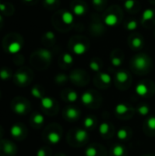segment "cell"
I'll list each match as a JSON object with an SVG mask.
<instances>
[{
	"mask_svg": "<svg viewBox=\"0 0 155 156\" xmlns=\"http://www.w3.org/2000/svg\"><path fill=\"white\" fill-rule=\"evenodd\" d=\"M43 6L48 10H55L58 9L60 5V0H43L42 1Z\"/></svg>",
	"mask_w": 155,
	"mask_h": 156,
	"instance_id": "e575fe53",
	"label": "cell"
},
{
	"mask_svg": "<svg viewBox=\"0 0 155 156\" xmlns=\"http://www.w3.org/2000/svg\"><path fill=\"white\" fill-rule=\"evenodd\" d=\"M110 60H111V63L112 67L120 68L123 64V60H124V54H123V52L120 48L113 49L111 51V53Z\"/></svg>",
	"mask_w": 155,
	"mask_h": 156,
	"instance_id": "603a6c76",
	"label": "cell"
},
{
	"mask_svg": "<svg viewBox=\"0 0 155 156\" xmlns=\"http://www.w3.org/2000/svg\"><path fill=\"white\" fill-rule=\"evenodd\" d=\"M107 150L99 144H90L86 147L84 156H107Z\"/></svg>",
	"mask_w": 155,
	"mask_h": 156,
	"instance_id": "ac0fdd59",
	"label": "cell"
},
{
	"mask_svg": "<svg viewBox=\"0 0 155 156\" xmlns=\"http://www.w3.org/2000/svg\"><path fill=\"white\" fill-rule=\"evenodd\" d=\"M56 35L53 31L51 30H48V31H46L42 37H41V41L42 43L45 45V46H48V47H50L52 45H54L56 43Z\"/></svg>",
	"mask_w": 155,
	"mask_h": 156,
	"instance_id": "4dcf8cb0",
	"label": "cell"
},
{
	"mask_svg": "<svg viewBox=\"0 0 155 156\" xmlns=\"http://www.w3.org/2000/svg\"><path fill=\"white\" fill-rule=\"evenodd\" d=\"M80 101L83 106L89 109H98L102 102L100 94L94 90H88L82 92Z\"/></svg>",
	"mask_w": 155,
	"mask_h": 156,
	"instance_id": "8992f818",
	"label": "cell"
},
{
	"mask_svg": "<svg viewBox=\"0 0 155 156\" xmlns=\"http://www.w3.org/2000/svg\"><path fill=\"white\" fill-rule=\"evenodd\" d=\"M75 16L74 14L66 9L57 11L52 16V24L54 27L61 32H66L71 29L74 25Z\"/></svg>",
	"mask_w": 155,
	"mask_h": 156,
	"instance_id": "6da1fadb",
	"label": "cell"
},
{
	"mask_svg": "<svg viewBox=\"0 0 155 156\" xmlns=\"http://www.w3.org/2000/svg\"><path fill=\"white\" fill-rule=\"evenodd\" d=\"M23 47V37L20 34L13 32L3 38V48L9 54H17Z\"/></svg>",
	"mask_w": 155,
	"mask_h": 156,
	"instance_id": "3957f363",
	"label": "cell"
},
{
	"mask_svg": "<svg viewBox=\"0 0 155 156\" xmlns=\"http://www.w3.org/2000/svg\"><path fill=\"white\" fill-rule=\"evenodd\" d=\"M69 80V76L65 73H58L54 78V81L58 85H64Z\"/></svg>",
	"mask_w": 155,
	"mask_h": 156,
	"instance_id": "74e56055",
	"label": "cell"
},
{
	"mask_svg": "<svg viewBox=\"0 0 155 156\" xmlns=\"http://www.w3.org/2000/svg\"><path fill=\"white\" fill-rule=\"evenodd\" d=\"M83 128L87 131H92L97 126V118L93 115H89L83 120Z\"/></svg>",
	"mask_w": 155,
	"mask_h": 156,
	"instance_id": "1f68e13d",
	"label": "cell"
},
{
	"mask_svg": "<svg viewBox=\"0 0 155 156\" xmlns=\"http://www.w3.org/2000/svg\"><path fill=\"white\" fill-rule=\"evenodd\" d=\"M10 133L12 136L14 137H19L22 133H23V129L20 125L15 124L11 127L10 129Z\"/></svg>",
	"mask_w": 155,
	"mask_h": 156,
	"instance_id": "60d3db41",
	"label": "cell"
},
{
	"mask_svg": "<svg viewBox=\"0 0 155 156\" xmlns=\"http://www.w3.org/2000/svg\"><path fill=\"white\" fill-rule=\"evenodd\" d=\"M70 11L75 16H82L88 12V5L81 0H73L70 4Z\"/></svg>",
	"mask_w": 155,
	"mask_h": 156,
	"instance_id": "ffe728a7",
	"label": "cell"
},
{
	"mask_svg": "<svg viewBox=\"0 0 155 156\" xmlns=\"http://www.w3.org/2000/svg\"><path fill=\"white\" fill-rule=\"evenodd\" d=\"M130 67L133 73L137 75H146L151 71L152 59L149 55L139 53L131 59Z\"/></svg>",
	"mask_w": 155,
	"mask_h": 156,
	"instance_id": "7a4b0ae2",
	"label": "cell"
},
{
	"mask_svg": "<svg viewBox=\"0 0 155 156\" xmlns=\"http://www.w3.org/2000/svg\"><path fill=\"white\" fill-rule=\"evenodd\" d=\"M123 7L129 14H136L141 9V4L137 0H124Z\"/></svg>",
	"mask_w": 155,
	"mask_h": 156,
	"instance_id": "4316f807",
	"label": "cell"
},
{
	"mask_svg": "<svg viewBox=\"0 0 155 156\" xmlns=\"http://www.w3.org/2000/svg\"><path fill=\"white\" fill-rule=\"evenodd\" d=\"M37 156H48V152L47 148H40L37 152Z\"/></svg>",
	"mask_w": 155,
	"mask_h": 156,
	"instance_id": "f6af8a7d",
	"label": "cell"
},
{
	"mask_svg": "<svg viewBox=\"0 0 155 156\" xmlns=\"http://www.w3.org/2000/svg\"><path fill=\"white\" fill-rule=\"evenodd\" d=\"M101 18L106 27H115L122 20V11L120 9V7L112 5L105 10Z\"/></svg>",
	"mask_w": 155,
	"mask_h": 156,
	"instance_id": "5b68a950",
	"label": "cell"
},
{
	"mask_svg": "<svg viewBox=\"0 0 155 156\" xmlns=\"http://www.w3.org/2000/svg\"><path fill=\"white\" fill-rule=\"evenodd\" d=\"M11 76H12V74L7 68L0 69V79L2 80H7L8 79L11 78Z\"/></svg>",
	"mask_w": 155,
	"mask_h": 156,
	"instance_id": "7bdbcfd3",
	"label": "cell"
},
{
	"mask_svg": "<svg viewBox=\"0 0 155 156\" xmlns=\"http://www.w3.org/2000/svg\"><path fill=\"white\" fill-rule=\"evenodd\" d=\"M141 25L145 28H152L155 25V9L149 7L143 10L141 16Z\"/></svg>",
	"mask_w": 155,
	"mask_h": 156,
	"instance_id": "9a60e30c",
	"label": "cell"
},
{
	"mask_svg": "<svg viewBox=\"0 0 155 156\" xmlns=\"http://www.w3.org/2000/svg\"><path fill=\"white\" fill-rule=\"evenodd\" d=\"M90 33L93 37L102 36L106 30V26L104 25L102 18L101 19L99 17H96V19L92 18L91 23H90Z\"/></svg>",
	"mask_w": 155,
	"mask_h": 156,
	"instance_id": "e0dca14e",
	"label": "cell"
},
{
	"mask_svg": "<svg viewBox=\"0 0 155 156\" xmlns=\"http://www.w3.org/2000/svg\"><path fill=\"white\" fill-rule=\"evenodd\" d=\"M139 27V22L135 18H130L124 22V28L128 31H135Z\"/></svg>",
	"mask_w": 155,
	"mask_h": 156,
	"instance_id": "d590c367",
	"label": "cell"
},
{
	"mask_svg": "<svg viewBox=\"0 0 155 156\" xmlns=\"http://www.w3.org/2000/svg\"><path fill=\"white\" fill-rule=\"evenodd\" d=\"M61 98L64 101L69 102L70 104L76 102L79 99V94L72 89H66L61 92Z\"/></svg>",
	"mask_w": 155,
	"mask_h": 156,
	"instance_id": "cb8c5ba5",
	"label": "cell"
},
{
	"mask_svg": "<svg viewBox=\"0 0 155 156\" xmlns=\"http://www.w3.org/2000/svg\"><path fill=\"white\" fill-rule=\"evenodd\" d=\"M135 112L137 114H139L140 116H143V117H146L150 114L151 112V108L149 106V104H146V103H141L139 104L136 109H135Z\"/></svg>",
	"mask_w": 155,
	"mask_h": 156,
	"instance_id": "836d02e7",
	"label": "cell"
},
{
	"mask_svg": "<svg viewBox=\"0 0 155 156\" xmlns=\"http://www.w3.org/2000/svg\"><path fill=\"white\" fill-rule=\"evenodd\" d=\"M132 131L129 127H122L116 133V138L120 141V143L127 142L132 136Z\"/></svg>",
	"mask_w": 155,
	"mask_h": 156,
	"instance_id": "484cf974",
	"label": "cell"
},
{
	"mask_svg": "<svg viewBox=\"0 0 155 156\" xmlns=\"http://www.w3.org/2000/svg\"><path fill=\"white\" fill-rule=\"evenodd\" d=\"M69 47L71 53L76 56H82L88 52L90 48V42L86 37H75L69 40Z\"/></svg>",
	"mask_w": 155,
	"mask_h": 156,
	"instance_id": "52a82bcc",
	"label": "cell"
},
{
	"mask_svg": "<svg viewBox=\"0 0 155 156\" xmlns=\"http://www.w3.org/2000/svg\"><path fill=\"white\" fill-rule=\"evenodd\" d=\"M4 23H5V21H4V16H3V15L0 13V29L3 27V26H4Z\"/></svg>",
	"mask_w": 155,
	"mask_h": 156,
	"instance_id": "7dc6e473",
	"label": "cell"
},
{
	"mask_svg": "<svg viewBox=\"0 0 155 156\" xmlns=\"http://www.w3.org/2000/svg\"><path fill=\"white\" fill-rule=\"evenodd\" d=\"M32 122L35 126L39 127L41 125H43V123L45 122V118L41 113H35L32 117Z\"/></svg>",
	"mask_w": 155,
	"mask_h": 156,
	"instance_id": "f35d334b",
	"label": "cell"
},
{
	"mask_svg": "<svg viewBox=\"0 0 155 156\" xmlns=\"http://www.w3.org/2000/svg\"><path fill=\"white\" fill-rule=\"evenodd\" d=\"M143 156H154V155H153V154H144V155H143Z\"/></svg>",
	"mask_w": 155,
	"mask_h": 156,
	"instance_id": "f907efd6",
	"label": "cell"
},
{
	"mask_svg": "<svg viewBox=\"0 0 155 156\" xmlns=\"http://www.w3.org/2000/svg\"><path fill=\"white\" fill-rule=\"evenodd\" d=\"M107 3L108 0H91V5L93 8L98 12L104 10L107 6Z\"/></svg>",
	"mask_w": 155,
	"mask_h": 156,
	"instance_id": "8d00e7d4",
	"label": "cell"
},
{
	"mask_svg": "<svg viewBox=\"0 0 155 156\" xmlns=\"http://www.w3.org/2000/svg\"><path fill=\"white\" fill-rule=\"evenodd\" d=\"M134 91L141 98H152L155 93V83L151 80H143L136 84Z\"/></svg>",
	"mask_w": 155,
	"mask_h": 156,
	"instance_id": "ba28073f",
	"label": "cell"
},
{
	"mask_svg": "<svg viewBox=\"0 0 155 156\" xmlns=\"http://www.w3.org/2000/svg\"><path fill=\"white\" fill-rule=\"evenodd\" d=\"M62 137V130L59 125H52V130L47 133V141L50 144H58L60 143Z\"/></svg>",
	"mask_w": 155,
	"mask_h": 156,
	"instance_id": "d6986e66",
	"label": "cell"
},
{
	"mask_svg": "<svg viewBox=\"0 0 155 156\" xmlns=\"http://www.w3.org/2000/svg\"><path fill=\"white\" fill-rule=\"evenodd\" d=\"M41 107L49 114H56L58 112V104L50 97H44L40 100Z\"/></svg>",
	"mask_w": 155,
	"mask_h": 156,
	"instance_id": "7402d4cb",
	"label": "cell"
},
{
	"mask_svg": "<svg viewBox=\"0 0 155 156\" xmlns=\"http://www.w3.org/2000/svg\"><path fill=\"white\" fill-rule=\"evenodd\" d=\"M149 2L153 5H155V0H149Z\"/></svg>",
	"mask_w": 155,
	"mask_h": 156,
	"instance_id": "c3c4849f",
	"label": "cell"
},
{
	"mask_svg": "<svg viewBox=\"0 0 155 156\" xmlns=\"http://www.w3.org/2000/svg\"><path fill=\"white\" fill-rule=\"evenodd\" d=\"M73 63H74V57L69 52L63 53L59 58V66L64 69L71 67L73 65Z\"/></svg>",
	"mask_w": 155,
	"mask_h": 156,
	"instance_id": "f1b7e54d",
	"label": "cell"
},
{
	"mask_svg": "<svg viewBox=\"0 0 155 156\" xmlns=\"http://www.w3.org/2000/svg\"><path fill=\"white\" fill-rule=\"evenodd\" d=\"M22 2H23L24 4H26V5H36V4L38 2V0H22Z\"/></svg>",
	"mask_w": 155,
	"mask_h": 156,
	"instance_id": "bcb514c9",
	"label": "cell"
},
{
	"mask_svg": "<svg viewBox=\"0 0 155 156\" xmlns=\"http://www.w3.org/2000/svg\"><path fill=\"white\" fill-rule=\"evenodd\" d=\"M69 81L78 87H84L90 82V76L84 70L80 69H76L69 73Z\"/></svg>",
	"mask_w": 155,
	"mask_h": 156,
	"instance_id": "30bf717a",
	"label": "cell"
},
{
	"mask_svg": "<svg viewBox=\"0 0 155 156\" xmlns=\"http://www.w3.org/2000/svg\"><path fill=\"white\" fill-rule=\"evenodd\" d=\"M89 67L91 71H93L95 73H100V72H101V69L103 68V63L100 58H94L90 61Z\"/></svg>",
	"mask_w": 155,
	"mask_h": 156,
	"instance_id": "d6a6232c",
	"label": "cell"
},
{
	"mask_svg": "<svg viewBox=\"0 0 155 156\" xmlns=\"http://www.w3.org/2000/svg\"><path fill=\"white\" fill-rule=\"evenodd\" d=\"M56 156H67L66 154H58Z\"/></svg>",
	"mask_w": 155,
	"mask_h": 156,
	"instance_id": "681fc988",
	"label": "cell"
},
{
	"mask_svg": "<svg viewBox=\"0 0 155 156\" xmlns=\"http://www.w3.org/2000/svg\"><path fill=\"white\" fill-rule=\"evenodd\" d=\"M154 36H155V31H154Z\"/></svg>",
	"mask_w": 155,
	"mask_h": 156,
	"instance_id": "816d5d0a",
	"label": "cell"
},
{
	"mask_svg": "<svg viewBox=\"0 0 155 156\" xmlns=\"http://www.w3.org/2000/svg\"><path fill=\"white\" fill-rule=\"evenodd\" d=\"M62 115H63V118L67 122H77L80 119L81 112L78 107H76L72 104H69L64 108Z\"/></svg>",
	"mask_w": 155,
	"mask_h": 156,
	"instance_id": "5bb4252c",
	"label": "cell"
},
{
	"mask_svg": "<svg viewBox=\"0 0 155 156\" xmlns=\"http://www.w3.org/2000/svg\"><path fill=\"white\" fill-rule=\"evenodd\" d=\"M98 130H99L100 136L105 140H109V139L112 138L113 135L115 134V128H114L113 124L108 121L102 122L100 124Z\"/></svg>",
	"mask_w": 155,
	"mask_h": 156,
	"instance_id": "2e32d148",
	"label": "cell"
},
{
	"mask_svg": "<svg viewBox=\"0 0 155 156\" xmlns=\"http://www.w3.org/2000/svg\"><path fill=\"white\" fill-rule=\"evenodd\" d=\"M14 146L10 144V143H6L5 145H4V151L6 154H11L13 152H14Z\"/></svg>",
	"mask_w": 155,
	"mask_h": 156,
	"instance_id": "ee69618b",
	"label": "cell"
},
{
	"mask_svg": "<svg viewBox=\"0 0 155 156\" xmlns=\"http://www.w3.org/2000/svg\"><path fill=\"white\" fill-rule=\"evenodd\" d=\"M52 58H53L52 52L49 49L45 48L37 49L32 54V57H31V58H33V59L35 58V59L38 60L39 63L45 65L46 67L50 64V62L52 60Z\"/></svg>",
	"mask_w": 155,
	"mask_h": 156,
	"instance_id": "4fadbf2b",
	"label": "cell"
},
{
	"mask_svg": "<svg viewBox=\"0 0 155 156\" xmlns=\"http://www.w3.org/2000/svg\"><path fill=\"white\" fill-rule=\"evenodd\" d=\"M93 82H94V85L98 89L106 90L111 85L112 78H111L110 73L105 72V71H101V72L96 74V76L94 77Z\"/></svg>",
	"mask_w": 155,
	"mask_h": 156,
	"instance_id": "7c38bea8",
	"label": "cell"
},
{
	"mask_svg": "<svg viewBox=\"0 0 155 156\" xmlns=\"http://www.w3.org/2000/svg\"><path fill=\"white\" fill-rule=\"evenodd\" d=\"M128 45L131 49L134 51H139L143 49L144 46V39L140 34H132L128 38Z\"/></svg>",
	"mask_w": 155,
	"mask_h": 156,
	"instance_id": "44dd1931",
	"label": "cell"
},
{
	"mask_svg": "<svg viewBox=\"0 0 155 156\" xmlns=\"http://www.w3.org/2000/svg\"><path fill=\"white\" fill-rule=\"evenodd\" d=\"M31 95H32L34 98L38 99V100H41L42 98H44L43 92L41 91L39 86H34V87L31 89Z\"/></svg>",
	"mask_w": 155,
	"mask_h": 156,
	"instance_id": "b9f144b4",
	"label": "cell"
},
{
	"mask_svg": "<svg viewBox=\"0 0 155 156\" xmlns=\"http://www.w3.org/2000/svg\"><path fill=\"white\" fill-rule=\"evenodd\" d=\"M127 148L122 143L113 144L110 150V156H127Z\"/></svg>",
	"mask_w": 155,
	"mask_h": 156,
	"instance_id": "83f0119b",
	"label": "cell"
},
{
	"mask_svg": "<svg viewBox=\"0 0 155 156\" xmlns=\"http://www.w3.org/2000/svg\"><path fill=\"white\" fill-rule=\"evenodd\" d=\"M15 80L16 82L19 85H26L29 81V73L27 72L26 69H19L16 74H15Z\"/></svg>",
	"mask_w": 155,
	"mask_h": 156,
	"instance_id": "f546056e",
	"label": "cell"
},
{
	"mask_svg": "<svg viewBox=\"0 0 155 156\" xmlns=\"http://www.w3.org/2000/svg\"><path fill=\"white\" fill-rule=\"evenodd\" d=\"M114 83L116 88L120 90H128L132 83V78L131 73L125 69L118 70L114 76Z\"/></svg>",
	"mask_w": 155,
	"mask_h": 156,
	"instance_id": "9c48e42d",
	"label": "cell"
},
{
	"mask_svg": "<svg viewBox=\"0 0 155 156\" xmlns=\"http://www.w3.org/2000/svg\"><path fill=\"white\" fill-rule=\"evenodd\" d=\"M135 112V109L127 103H118L114 108V113L116 117L122 121H128L132 119Z\"/></svg>",
	"mask_w": 155,
	"mask_h": 156,
	"instance_id": "8fae6325",
	"label": "cell"
},
{
	"mask_svg": "<svg viewBox=\"0 0 155 156\" xmlns=\"http://www.w3.org/2000/svg\"><path fill=\"white\" fill-rule=\"evenodd\" d=\"M90 140V133L84 128L72 129L68 134V143L72 147H81L86 145Z\"/></svg>",
	"mask_w": 155,
	"mask_h": 156,
	"instance_id": "277c9868",
	"label": "cell"
},
{
	"mask_svg": "<svg viewBox=\"0 0 155 156\" xmlns=\"http://www.w3.org/2000/svg\"><path fill=\"white\" fill-rule=\"evenodd\" d=\"M143 132L148 136L155 135V116L148 117L143 123Z\"/></svg>",
	"mask_w": 155,
	"mask_h": 156,
	"instance_id": "d4e9b609",
	"label": "cell"
},
{
	"mask_svg": "<svg viewBox=\"0 0 155 156\" xmlns=\"http://www.w3.org/2000/svg\"><path fill=\"white\" fill-rule=\"evenodd\" d=\"M14 111L17 114H25L26 112L27 111V108H26V105L23 102H18L15 105L14 107Z\"/></svg>",
	"mask_w": 155,
	"mask_h": 156,
	"instance_id": "ab89813d",
	"label": "cell"
}]
</instances>
